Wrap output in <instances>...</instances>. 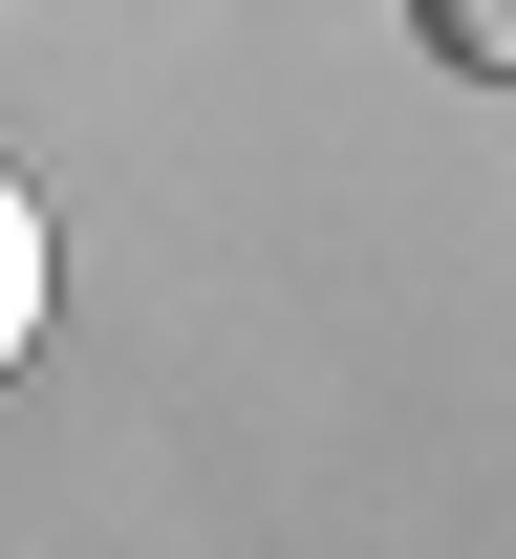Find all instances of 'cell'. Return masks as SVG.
Returning a JSON list of instances; mask_svg holds the SVG:
<instances>
[{
  "label": "cell",
  "instance_id": "cell-1",
  "mask_svg": "<svg viewBox=\"0 0 516 559\" xmlns=\"http://www.w3.org/2000/svg\"><path fill=\"white\" fill-rule=\"evenodd\" d=\"M44 301H65V237H44V194H22V173H0V366L44 345Z\"/></svg>",
  "mask_w": 516,
  "mask_h": 559
},
{
  "label": "cell",
  "instance_id": "cell-2",
  "mask_svg": "<svg viewBox=\"0 0 516 559\" xmlns=\"http://www.w3.org/2000/svg\"><path fill=\"white\" fill-rule=\"evenodd\" d=\"M409 22H431V66H452V86H495V66H516V0H409Z\"/></svg>",
  "mask_w": 516,
  "mask_h": 559
}]
</instances>
